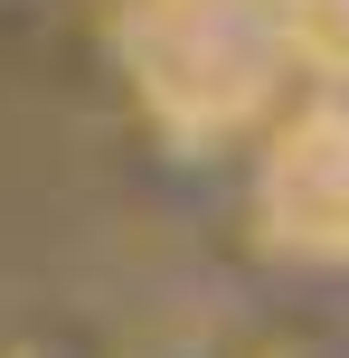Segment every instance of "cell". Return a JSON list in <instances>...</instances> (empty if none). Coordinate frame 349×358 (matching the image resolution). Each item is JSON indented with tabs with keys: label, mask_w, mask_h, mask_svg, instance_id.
<instances>
[{
	"label": "cell",
	"mask_w": 349,
	"mask_h": 358,
	"mask_svg": "<svg viewBox=\"0 0 349 358\" xmlns=\"http://www.w3.org/2000/svg\"><path fill=\"white\" fill-rule=\"evenodd\" d=\"M113 66L170 142L255 132L302 76L283 0H113Z\"/></svg>",
	"instance_id": "1"
},
{
	"label": "cell",
	"mask_w": 349,
	"mask_h": 358,
	"mask_svg": "<svg viewBox=\"0 0 349 358\" xmlns=\"http://www.w3.org/2000/svg\"><path fill=\"white\" fill-rule=\"evenodd\" d=\"M255 227L293 264H349V94H321L264 142Z\"/></svg>",
	"instance_id": "2"
},
{
	"label": "cell",
	"mask_w": 349,
	"mask_h": 358,
	"mask_svg": "<svg viewBox=\"0 0 349 358\" xmlns=\"http://www.w3.org/2000/svg\"><path fill=\"white\" fill-rule=\"evenodd\" d=\"M283 38H293L302 76L349 85V0H283Z\"/></svg>",
	"instance_id": "3"
}]
</instances>
